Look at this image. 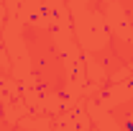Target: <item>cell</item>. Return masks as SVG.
<instances>
[{
  "instance_id": "1",
  "label": "cell",
  "mask_w": 133,
  "mask_h": 131,
  "mask_svg": "<svg viewBox=\"0 0 133 131\" xmlns=\"http://www.w3.org/2000/svg\"><path fill=\"white\" fill-rule=\"evenodd\" d=\"M125 131H133V121H125Z\"/></svg>"
}]
</instances>
